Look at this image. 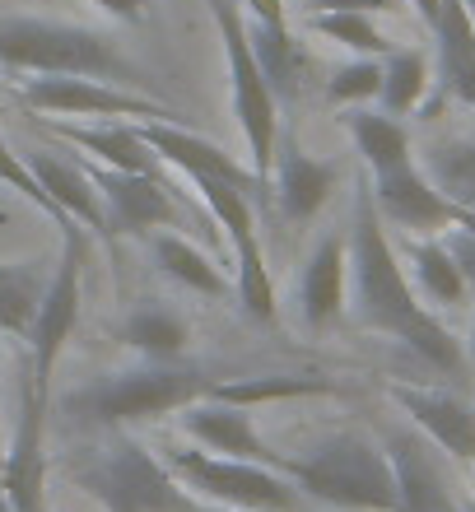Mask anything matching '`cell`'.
Instances as JSON below:
<instances>
[{
	"mask_svg": "<svg viewBox=\"0 0 475 512\" xmlns=\"http://www.w3.org/2000/svg\"><path fill=\"white\" fill-rule=\"evenodd\" d=\"M0 66L28 75H89V80L140 84V66L112 33L56 19H0Z\"/></svg>",
	"mask_w": 475,
	"mask_h": 512,
	"instance_id": "cell-5",
	"label": "cell"
},
{
	"mask_svg": "<svg viewBox=\"0 0 475 512\" xmlns=\"http://www.w3.org/2000/svg\"><path fill=\"white\" fill-rule=\"evenodd\" d=\"M466 359H471V368H475V322H471V340H466Z\"/></svg>",
	"mask_w": 475,
	"mask_h": 512,
	"instance_id": "cell-39",
	"label": "cell"
},
{
	"mask_svg": "<svg viewBox=\"0 0 475 512\" xmlns=\"http://www.w3.org/2000/svg\"><path fill=\"white\" fill-rule=\"evenodd\" d=\"M443 243H448L452 261H457V270H462L466 289L475 294V233L471 229H448V233H443Z\"/></svg>",
	"mask_w": 475,
	"mask_h": 512,
	"instance_id": "cell-34",
	"label": "cell"
},
{
	"mask_svg": "<svg viewBox=\"0 0 475 512\" xmlns=\"http://www.w3.org/2000/svg\"><path fill=\"white\" fill-rule=\"evenodd\" d=\"M89 5H98L103 14L122 19V24H140L145 19V0H89Z\"/></svg>",
	"mask_w": 475,
	"mask_h": 512,
	"instance_id": "cell-36",
	"label": "cell"
},
{
	"mask_svg": "<svg viewBox=\"0 0 475 512\" xmlns=\"http://www.w3.org/2000/svg\"><path fill=\"white\" fill-rule=\"evenodd\" d=\"M247 38H252V52H257L275 103H299L308 75H313V56L289 33V19H247Z\"/></svg>",
	"mask_w": 475,
	"mask_h": 512,
	"instance_id": "cell-20",
	"label": "cell"
},
{
	"mask_svg": "<svg viewBox=\"0 0 475 512\" xmlns=\"http://www.w3.org/2000/svg\"><path fill=\"white\" fill-rule=\"evenodd\" d=\"M28 168L38 173V182L47 187V196H52L61 210H66L75 224H80L84 233H98V238H108V215H103V196H98V187L89 182V173L80 168V159L70 154V159H61V154H52V149H38V154H28Z\"/></svg>",
	"mask_w": 475,
	"mask_h": 512,
	"instance_id": "cell-21",
	"label": "cell"
},
{
	"mask_svg": "<svg viewBox=\"0 0 475 512\" xmlns=\"http://www.w3.org/2000/svg\"><path fill=\"white\" fill-rule=\"evenodd\" d=\"M0 182H5V187H10V191H19V196H24V201L33 205V210H38V215H47V219H52L56 229H61V238H66V233H75V229H80V224H75V219H70L66 210H61V205H56L52 196H47V187H42V182H38V173L28 168V159H24V154H14V149L5 145V140H0Z\"/></svg>",
	"mask_w": 475,
	"mask_h": 512,
	"instance_id": "cell-33",
	"label": "cell"
},
{
	"mask_svg": "<svg viewBox=\"0 0 475 512\" xmlns=\"http://www.w3.org/2000/svg\"><path fill=\"white\" fill-rule=\"evenodd\" d=\"M196 196L210 205V215L233 243V294H238V308L252 317V322L271 326L280 317V303H275V284H271V266H266V252H261V233H257V210H252V191L233 187V182H219V177H196Z\"/></svg>",
	"mask_w": 475,
	"mask_h": 512,
	"instance_id": "cell-8",
	"label": "cell"
},
{
	"mask_svg": "<svg viewBox=\"0 0 475 512\" xmlns=\"http://www.w3.org/2000/svg\"><path fill=\"white\" fill-rule=\"evenodd\" d=\"M84 256H89V233L84 229L66 233V238H61V256H56V266H52V280H47V294H42V303H38V317H33V331H28L33 364H28L24 373L38 382V391H47V396H52L61 350H66V340L75 336V322H80Z\"/></svg>",
	"mask_w": 475,
	"mask_h": 512,
	"instance_id": "cell-10",
	"label": "cell"
},
{
	"mask_svg": "<svg viewBox=\"0 0 475 512\" xmlns=\"http://www.w3.org/2000/svg\"><path fill=\"white\" fill-rule=\"evenodd\" d=\"M47 270L38 261H5L0 266V331L14 340H28L38 303L47 294Z\"/></svg>",
	"mask_w": 475,
	"mask_h": 512,
	"instance_id": "cell-27",
	"label": "cell"
},
{
	"mask_svg": "<svg viewBox=\"0 0 475 512\" xmlns=\"http://www.w3.org/2000/svg\"><path fill=\"white\" fill-rule=\"evenodd\" d=\"M410 5H415V14H420L424 24L434 28V19H438V5H443V0H410Z\"/></svg>",
	"mask_w": 475,
	"mask_h": 512,
	"instance_id": "cell-37",
	"label": "cell"
},
{
	"mask_svg": "<svg viewBox=\"0 0 475 512\" xmlns=\"http://www.w3.org/2000/svg\"><path fill=\"white\" fill-rule=\"evenodd\" d=\"M177 429L187 433V443L215 452V457H233V461H257V466H271V471L289 475V452L271 447L261 438V429L252 424V410L229 401H215V396H201L191 401L187 410H177Z\"/></svg>",
	"mask_w": 475,
	"mask_h": 512,
	"instance_id": "cell-14",
	"label": "cell"
},
{
	"mask_svg": "<svg viewBox=\"0 0 475 512\" xmlns=\"http://www.w3.org/2000/svg\"><path fill=\"white\" fill-rule=\"evenodd\" d=\"M61 475L103 512H233L187 494L159 452L140 443L131 429L94 433L80 443L70 438L61 452Z\"/></svg>",
	"mask_w": 475,
	"mask_h": 512,
	"instance_id": "cell-2",
	"label": "cell"
},
{
	"mask_svg": "<svg viewBox=\"0 0 475 512\" xmlns=\"http://www.w3.org/2000/svg\"><path fill=\"white\" fill-rule=\"evenodd\" d=\"M345 131H350L359 159L368 163V173H392L401 163H415V145L410 131L401 126V117L392 112H373V108H345Z\"/></svg>",
	"mask_w": 475,
	"mask_h": 512,
	"instance_id": "cell-23",
	"label": "cell"
},
{
	"mask_svg": "<svg viewBox=\"0 0 475 512\" xmlns=\"http://www.w3.org/2000/svg\"><path fill=\"white\" fill-rule=\"evenodd\" d=\"M382 89V56H354L345 66H336L326 75L322 98L331 108H364L373 103Z\"/></svg>",
	"mask_w": 475,
	"mask_h": 512,
	"instance_id": "cell-32",
	"label": "cell"
},
{
	"mask_svg": "<svg viewBox=\"0 0 475 512\" xmlns=\"http://www.w3.org/2000/svg\"><path fill=\"white\" fill-rule=\"evenodd\" d=\"M219 378H210L205 368L187 364V359H140L136 368L122 373H103V378L84 382L70 396H61L56 415L70 429V438H94V433H117V429H140L154 419H168L177 410H187L191 401L210 396Z\"/></svg>",
	"mask_w": 475,
	"mask_h": 512,
	"instance_id": "cell-3",
	"label": "cell"
},
{
	"mask_svg": "<svg viewBox=\"0 0 475 512\" xmlns=\"http://www.w3.org/2000/svg\"><path fill=\"white\" fill-rule=\"evenodd\" d=\"M308 28H313L317 38L336 42V47H345V52H354V56L392 52L387 33H382V28L373 24V14H364V10H317V14H308Z\"/></svg>",
	"mask_w": 475,
	"mask_h": 512,
	"instance_id": "cell-31",
	"label": "cell"
},
{
	"mask_svg": "<svg viewBox=\"0 0 475 512\" xmlns=\"http://www.w3.org/2000/svg\"><path fill=\"white\" fill-rule=\"evenodd\" d=\"M396 475V512H462L466 499H457L443 452H438L424 433L392 429L382 438Z\"/></svg>",
	"mask_w": 475,
	"mask_h": 512,
	"instance_id": "cell-15",
	"label": "cell"
},
{
	"mask_svg": "<svg viewBox=\"0 0 475 512\" xmlns=\"http://www.w3.org/2000/svg\"><path fill=\"white\" fill-rule=\"evenodd\" d=\"M340 182V168L331 159H317L303 145L275 149L271 163V196L280 205V219L289 224H308V219L331 201V191Z\"/></svg>",
	"mask_w": 475,
	"mask_h": 512,
	"instance_id": "cell-19",
	"label": "cell"
},
{
	"mask_svg": "<svg viewBox=\"0 0 475 512\" xmlns=\"http://www.w3.org/2000/svg\"><path fill=\"white\" fill-rule=\"evenodd\" d=\"M294 485L322 512H396L392 457L364 429H336L289 457Z\"/></svg>",
	"mask_w": 475,
	"mask_h": 512,
	"instance_id": "cell-4",
	"label": "cell"
},
{
	"mask_svg": "<svg viewBox=\"0 0 475 512\" xmlns=\"http://www.w3.org/2000/svg\"><path fill=\"white\" fill-rule=\"evenodd\" d=\"M19 103L56 117H103V122H182V112L163 98L131 94L122 84L89 75H33L19 84Z\"/></svg>",
	"mask_w": 475,
	"mask_h": 512,
	"instance_id": "cell-9",
	"label": "cell"
},
{
	"mask_svg": "<svg viewBox=\"0 0 475 512\" xmlns=\"http://www.w3.org/2000/svg\"><path fill=\"white\" fill-rule=\"evenodd\" d=\"M336 391V382L313 378V373H266V378H229V382H215L210 396L215 401H229V405H275V401H303V396H326Z\"/></svg>",
	"mask_w": 475,
	"mask_h": 512,
	"instance_id": "cell-29",
	"label": "cell"
},
{
	"mask_svg": "<svg viewBox=\"0 0 475 512\" xmlns=\"http://www.w3.org/2000/svg\"><path fill=\"white\" fill-rule=\"evenodd\" d=\"M350 308V243L345 233H322L299 275V317L308 331L336 326Z\"/></svg>",
	"mask_w": 475,
	"mask_h": 512,
	"instance_id": "cell-18",
	"label": "cell"
},
{
	"mask_svg": "<svg viewBox=\"0 0 475 512\" xmlns=\"http://www.w3.org/2000/svg\"><path fill=\"white\" fill-rule=\"evenodd\" d=\"M406 261H410V284H415V294L424 303H434V308H462L466 303L471 289H466L462 270H457L443 238H410Z\"/></svg>",
	"mask_w": 475,
	"mask_h": 512,
	"instance_id": "cell-26",
	"label": "cell"
},
{
	"mask_svg": "<svg viewBox=\"0 0 475 512\" xmlns=\"http://www.w3.org/2000/svg\"><path fill=\"white\" fill-rule=\"evenodd\" d=\"M350 308L354 322L364 331L401 340L415 359L443 373V378H462L466 373V345L424 308V298L415 294L401 256H396L387 224H382L378 205H373V187L368 177H359L354 187V219H350Z\"/></svg>",
	"mask_w": 475,
	"mask_h": 512,
	"instance_id": "cell-1",
	"label": "cell"
},
{
	"mask_svg": "<svg viewBox=\"0 0 475 512\" xmlns=\"http://www.w3.org/2000/svg\"><path fill=\"white\" fill-rule=\"evenodd\" d=\"M452 229H471L475 233V210H457V224Z\"/></svg>",
	"mask_w": 475,
	"mask_h": 512,
	"instance_id": "cell-38",
	"label": "cell"
},
{
	"mask_svg": "<svg viewBox=\"0 0 475 512\" xmlns=\"http://www.w3.org/2000/svg\"><path fill=\"white\" fill-rule=\"evenodd\" d=\"M122 340L140 359L168 364V359H182L191 350V322L177 308H168V303H140V308L126 312Z\"/></svg>",
	"mask_w": 475,
	"mask_h": 512,
	"instance_id": "cell-24",
	"label": "cell"
},
{
	"mask_svg": "<svg viewBox=\"0 0 475 512\" xmlns=\"http://www.w3.org/2000/svg\"><path fill=\"white\" fill-rule=\"evenodd\" d=\"M0 512H14V508H10V499H5V494H0Z\"/></svg>",
	"mask_w": 475,
	"mask_h": 512,
	"instance_id": "cell-42",
	"label": "cell"
},
{
	"mask_svg": "<svg viewBox=\"0 0 475 512\" xmlns=\"http://www.w3.org/2000/svg\"><path fill=\"white\" fill-rule=\"evenodd\" d=\"M387 396L443 457L475 466V401L448 387H410V382H392Z\"/></svg>",
	"mask_w": 475,
	"mask_h": 512,
	"instance_id": "cell-16",
	"label": "cell"
},
{
	"mask_svg": "<svg viewBox=\"0 0 475 512\" xmlns=\"http://www.w3.org/2000/svg\"><path fill=\"white\" fill-rule=\"evenodd\" d=\"M131 126H136V135L163 163H173L177 173H187L191 182H196V177H219V182H233V187L252 191V196H257V191L261 196L271 191V182H261L247 163H238L229 149H219L215 140L187 131V122H131Z\"/></svg>",
	"mask_w": 475,
	"mask_h": 512,
	"instance_id": "cell-17",
	"label": "cell"
},
{
	"mask_svg": "<svg viewBox=\"0 0 475 512\" xmlns=\"http://www.w3.org/2000/svg\"><path fill=\"white\" fill-rule=\"evenodd\" d=\"M89 182L103 196V215H108V238H150L159 229H177L182 224V205L173 201V191L163 187L154 173H122L108 163L75 154Z\"/></svg>",
	"mask_w": 475,
	"mask_h": 512,
	"instance_id": "cell-11",
	"label": "cell"
},
{
	"mask_svg": "<svg viewBox=\"0 0 475 512\" xmlns=\"http://www.w3.org/2000/svg\"><path fill=\"white\" fill-rule=\"evenodd\" d=\"M0 480H5V443H0Z\"/></svg>",
	"mask_w": 475,
	"mask_h": 512,
	"instance_id": "cell-41",
	"label": "cell"
},
{
	"mask_svg": "<svg viewBox=\"0 0 475 512\" xmlns=\"http://www.w3.org/2000/svg\"><path fill=\"white\" fill-rule=\"evenodd\" d=\"M150 256H154V266H159L173 284H182L187 294L224 298V289H233V284L224 280V270H219L196 243H187L182 233H168V229L150 233Z\"/></svg>",
	"mask_w": 475,
	"mask_h": 512,
	"instance_id": "cell-25",
	"label": "cell"
},
{
	"mask_svg": "<svg viewBox=\"0 0 475 512\" xmlns=\"http://www.w3.org/2000/svg\"><path fill=\"white\" fill-rule=\"evenodd\" d=\"M205 10L215 19L219 47H224V66H229V89H233V117L247 145V168L271 182V163L280 149V103H275L271 84L261 75V61L247 38V19L238 0H205Z\"/></svg>",
	"mask_w": 475,
	"mask_h": 512,
	"instance_id": "cell-7",
	"label": "cell"
},
{
	"mask_svg": "<svg viewBox=\"0 0 475 512\" xmlns=\"http://www.w3.org/2000/svg\"><path fill=\"white\" fill-rule=\"evenodd\" d=\"M163 466L177 475V485L196 494V499L215 503L233 512H322L299 485L294 475L257 466V461H233L215 457L196 443H159L154 447Z\"/></svg>",
	"mask_w": 475,
	"mask_h": 512,
	"instance_id": "cell-6",
	"label": "cell"
},
{
	"mask_svg": "<svg viewBox=\"0 0 475 512\" xmlns=\"http://www.w3.org/2000/svg\"><path fill=\"white\" fill-rule=\"evenodd\" d=\"M303 10L317 14V10H364V14H392L401 10L396 0H303Z\"/></svg>",
	"mask_w": 475,
	"mask_h": 512,
	"instance_id": "cell-35",
	"label": "cell"
},
{
	"mask_svg": "<svg viewBox=\"0 0 475 512\" xmlns=\"http://www.w3.org/2000/svg\"><path fill=\"white\" fill-rule=\"evenodd\" d=\"M429 56L420 47H392V52L382 56V89H378V103L382 112H392V117H410V112L424 108V98H429Z\"/></svg>",
	"mask_w": 475,
	"mask_h": 512,
	"instance_id": "cell-28",
	"label": "cell"
},
{
	"mask_svg": "<svg viewBox=\"0 0 475 512\" xmlns=\"http://www.w3.org/2000/svg\"><path fill=\"white\" fill-rule=\"evenodd\" d=\"M373 205L387 229H401L406 238H438L457 224V205L429 182L420 163H401L392 173H368Z\"/></svg>",
	"mask_w": 475,
	"mask_h": 512,
	"instance_id": "cell-13",
	"label": "cell"
},
{
	"mask_svg": "<svg viewBox=\"0 0 475 512\" xmlns=\"http://www.w3.org/2000/svg\"><path fill=\"white\" fill-rule=\"evenodd\" d=\"M462 5H466V14H471V24H475V0H462Z\"/></svg>",
	"mask_w": 475,
	"mask_h": 512,
	"instance_id": "cell-40",
	"label": "cell"
},
{
	"mask_svg": "<svg viewBox=\"0 0 475 512\" xmlns=\"http://www.w3.org/2000/svg\"><path fill=\"white\" fill-rule=\"evenodd\" d=\"M424 173L457 210H475V140H443L424 154Z\"/></svg>",
	"mask_w": 475,
	"mask_h": 512,
	"instance_id": "cell-30",
	"label": "cell"
},
{
	"mask_svg": "<svg viewBox=\"0 0 475 512\" xmlns=\"http://www.w3.org/2000/svg\"><path fill=\"white\" fill-rule=\"evenodd\" d=\"M47 131L70 140L75 149H84L89 159L122 168V173H154L159 154L136 135L131 122H108V126H70V122H47Z\"/></svg>",
	"mask_w": 475,
	"mask_h": 512,
	"instance_id": "cell-22",
	"label": "cell"
},
{
	"mask_svg": "<svg viewBox=\"0 0 475 512\" xmlns=\"http://www.w3.org/2000/svg\"><path fill=\"white\" fill-rule=\"evenodd\" d=\"M47 424H52V396L24 373L19 382V424L5 447V480L0 494L14 512H47Z\"/></svg>",
	"mask_w": 475,
	"mask_h": 512,
	"instance_id": "cell-12",
	"label": "cell"
}]
</instances>
